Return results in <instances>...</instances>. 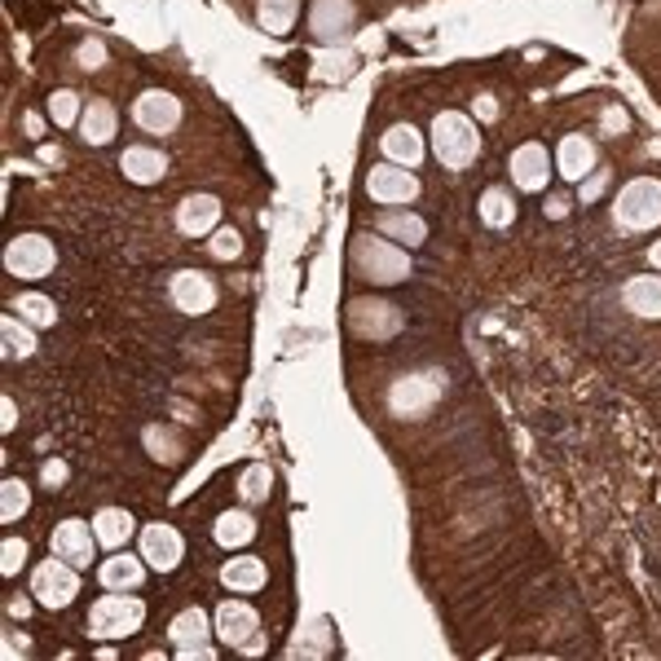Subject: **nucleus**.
I'll return each instance as SVG.
<instances>
[{
    "label": "nucleus",
    "mask_w": 661,
    "mask_h": 661,
    "mask_svg": "<svg viewBox=\"0 0 661 661\" xmlns=\"http://www.w3.org/2000/svg\"><path fill=\"white\" fill-rule=\"evenodd\" d=\"M142 556H146L151 569L172 573V569L185 560V539L177 534L172 524H146V529H142Z\"/></svg>",
    "instance_id": "nucleus-11"
},
{
    "label": "nucleus",
    "mask_w": 661,
    "mask_h": 661,
    "mask_svg": "<svg viewBox=\"0 0 661 661\" xmlns=\"http://www.w3.org/2000/svg\"><path fill=\"white\" fill-rule=\"evenodd\" d=\"M379 234H384V238H397L402 247H419V243L428 238V225H424V217H415V212H384V217H379Z\"/></svg>",
    "instance_id": "nucleus-26"
},
{
    "label": "nucleus",
    "mask_w": 661,
    "mask_h": 661,
    "mask_svg": "<svg viewBox=\"0 0 661 661\" xmlns=\"http://www.w3.org/2000/svg\"><path fill=\"white\" fill-rule=\"evenodd\" d=\"M53 260H57V251H53L49 238H40V234H23V238H14V247L5 251L10 274H18V278H44V274L53 270Z\"/></svg>",
    "instance_id": "nucleus-10"
},
{
    "label": "nucleus",
    "mask_w": 661,
    "mask_h": 661,
    "mask_svg": "<svg viewBox=\"0 0 661 661\" xmlns=\"http://www.w3.org/2000/svg\"><path fill=\"white\" fill-rule=\"evenodd\" d=\"M18 313H23L31 326H53V322H57V309H53V300H49V296H40V291H27V296H18Z\"/></svg>",
    "instance_id": "nucleus-32"
},
{
    "label": "nucleus",
    "mask_w": 661,
    "mask_h": 661,
    "mask_svg": "<svg viewBox=\"0 0 661 661\" xmlns=\"http://www.w3.org/2000/svg\"><path fill=\"white\" fill-rule=\"evenodd\" d=\"M379 151L388 155V164H402V168H419L424 164V138H419L415 124H392L379 138Z\"/></svg>",
    "instance_id": "nucleus-17"
},
{
    "label": "nucleus",
    "mask_w": 661,
    "mask_h": 661,
    "mask_svg": "<svg viewBox=\"0 0 661 661\" xmlns=\"http://www.w3.org/2000/svg\"><path fill=\"white\" fill-rule=\"evenodd\" d=\"M613 217H618V225L631 230V234L657 230V225H661V181H657V177H635V181H626V190L618 194V204H613Z\"/></svg>",
    "instance_id": "nucleus-4"
},
{
    "label": "nucleus",
    "mask_w": 661,
    "mask_h": 661,
    "mask_svg": "<svg viewBox=\"0 0 661 661\" xmlns=\"http://www.w3.org/2000/svg\"><path fill=\"white\" fill-rule=\"evenodd\" d=\"M142 622H146V600H138L132 591H106L89 609L93 639H128L142 631Z\"/></svg>",
    "instance_id": "nucleus-2"
},
{
    "label": "nucleus",
    "mask_w": 661,
    "mask_h": 661,
    "mask_svg": "<svg viewBox=\"0 0 661 661\" xmlns=\"http://www.w3.org/2000/svg\"><path fill=\"white\" fill-rule=\"evenodd\" d=\"M511 181H516L520 190H543V185L552 181V155H547V146L524 142V146L511 155Z\"/></svg>",
    "instance_id": "nucleus-15"
},
{
    "label": "nucleus",
    "mask_w": 661,
    "mask_h": 661,
    "mask_svg": "<svg viewBox=\"0 0 661 661\" xmlns=\"http://www.w3.org/2000/svg\"><path fill=\"white\" fill-rule=\"evenodd\" d=\"M274 494V472H270V463H251V468L238 472V498L243 503H264Z\"/></svg>",
    "instance_id": "nucleus-29"
},
{
    "label": "nucleus",
    "mask_w": 661,
    "mask_h": 661,
    "mask_svg": "<svg viewBox=\"0 0 661 661\" xmlns=\"http://www.w3.org/2000/svg\"><path fill=\"white\" fill-rule=\"evenodd\" d=\"M146 450H151L159 463H172V458H181L185 445H181V437H172V432L164 437V424H151V428H146Z\"/></svg>",
    "instance_id": "nucleus-33"
},
{
    "label": "nucleus",
    "mask_w": 661,
    "mask_h": 661,
    "mask_svg": "<svg viewBox=\"0 0 661 661\" xmlns=\"http://www.w3.org/2000/svg\"><path fill=\"white\" fill-rule=\"evenodd\" d=\"M648 264H652V270H661V238L648 247Z\"/></svg>",
    "instance_id": "nucleus-45"
},
{
    "label": "nucleus",
    "mask_w": 661,
    "mask_h": 661,
    "mask_svg": "<svg viewBox=\"0 0 661 661\" xmlns=\"http://www.w3.org/2000/svg\"><path fill=\"white\" fill-rule=\"evenodd\" d=\"M23 652H31V639L23 644V631H14V618H10V626H5V657H23Z\"/></svg>",
    "instance_id": "nucleus-37"
},
{
    "label": "nucleus",
    "mask_w": 661,
    "mask_h": 661,
    "mask_svg": "<svg viewBox=\"0 0 661 661\" xmlns=\"http://www.w3.org/2000/svg\"><path fill=\"white\" fill-rule=\"evenodd\" d=\"M146 556H128V552H111V560L98 565V582L106 591H138L146 582Z\"/></svg>",
    "instance_id": "nucleus-14"
},
{
    "label": "nucleus",
    "mask_w": 661,
    "mask_h": 661,
    "mask_svg": "<svg viewBox=\"0 0 661 661\" xmlns=\"http://www.w3.org/2000/svg\"><path fill=\"white\" fill-rule=\"evenodd\" d=\"M296 14H300V0H256V23L270 36H287L296 27Z\"/></svg>",
    "instance_id": "nucleus-27"
},
{
    "label": "nucleus",
    "mask_w": 661,
    "mask_h": 661,
    "mask_svg": "<svg viewBox=\"0 0 661 661\" xmlns=\"http://www.w3.org/2000/svg\"><path fill=\"white\" fill-rule=\"evenodd\" d=\"M432 151H437V159H441L450 172H463V168L477 159V151H481V138H477L472 119L458 115V111L437 115V124H432Z\"/></svg>",
    "instance_id": "nucleus-3"
},
{
    "label": "nucleus",
    "mask_w": 661,
    "mask_h": 661,
    "mask_svg": "<svg viewBox=\"0 0 661 661\" xmlns=\"http://www.w3.org/2000/svg\"><path fill=\"white\" fill-rule=\"evenodd\" d=\"M168 291H172V304H177L181 313H190V317L208 313V309L217 304V278L198 274V270H181V274L172 278Z\"/></svg>",
    "instance_id": "nucleus-12"
},
{
    "label": "nucleus",
    "mask_w": 661,
    "mask_h": 661,
    "mask_svg": "<svg viewBox=\"0 0 661 661\" xmlns=\"http://www.w3.org/2000/svg\"><path fill=\"white\" fill-rule=\"evenodd\" d=\"M31 600H36V595H31ZM31 600H27V595H10L5 613H10V618H31Z\"/></svg>",
    "instance_id": "nucleus-40"
},
{
    "label": "nucleus",
    "mask_w": 661,
    "mask_h": 661,
    "mask_svg": "<svg viewBox=\"0 0 661 661\" xmlns=\"http://www.w3.org/2000/svg\"><path fill=\"white\" fill-rule=\"evenodd\" d=\"M49 115H53V124H57V128H72V124H80V98H76L72 89L53 93V98H49Z\"/></svg>",
    "instance_id": "nucleus-35"
},
{
    "label": "nucleus",
    "mask_w": 661,
    "mask_h": 661,
    "mask_svg": "<svg viewBox=\"0 0 661 661\" xmlns=\"http://www.w3.org/2000/svg\"><path fill=\"white\" fill-rule=\"evenodd\" d=\"M212 539H217V547H225V552L247 547V543L256 539V516H251V511H243V507L221 511V516H217V524H212Z\"/></svg>",
    "instance_id": "nucleus-20"
},
{
    "label": "nucleus",
    "mask_w": 661,
    "mask_h": 661,
    "mask_svg": "<svg viewBox=\"0 0 661 661\" xmlns=\"http://www.w3.org/2000/svg\"><path fill=\"white\" fill-rule=\"evenodd\" d=\"M569 212V198H547V217H565Z\"/></svg>",
    "instance_id": "nucleus-43"
},
{
    "label": "nucleus",
    "mask_w": 661,
    "mask_h": 661,
    "mask_svg": "<svg viewBox=\"0 0 661 661\" xmlns=\"http://www.w3.org/2000/svg\"><path fill=\"white\" fill-rule=\"evenodd\" d=\"M102 57H106V49L98 40H85L80 44V66H89V72H93V66H102Z\"/></svg>",
    "instance_id": "nucleus-38"
},
{
    "label": "nucleus",
    "mask_w": 661,
    "mask_h": 661,
    "mask_svg": "<svg viewBox=\"0 0 661 661\" xmlns=\"http://www.w3.org/2000/svg\"><path fill=\"white\" fill-rule=\"evenodd\" d=\"M511 217H516L511 194H507V190H498V185H490V190L481 194V221H485V225H494V230H507V225H511Z\"/></svg>",
    "instance_id": "nucleus-30"
},
{
    "label": "nucleus",
    "mask_w": 661,
    "mask_h": 661,
    "mask_svg": "<svg viewBox=\"0 0 661 661\" xmlns=\"http://www.w3.org/2000/svg\"><path fill=\"white\" fill-rule=\"evenodd\" d=\"M115 128H119V115L111 102H89L85 115H80V138L93 142V146H106L115 138Z\"/></svg>",
    "instance_id": "nucleus-25"
},
{
    "label": "nucleus",
    "mask_w": 661,
    "mask_h": 661,
    "mask_svg": "<svg viewBox=\"0 0 661 661\" xmlns=\"http://www.w3.org/2000/svg\"><path fill=\"white\" fill-rule=\"evenodd\" d=\"M605 185H609V172H600V177H595V181L586 177V181H582V198H586V204H595V198L605 194Z\"/></svg>",
    "instance_id": "nucleus-39"
},
{
    "label": "nucleus",
    "mask_w": 661,
    "mask_h": 661,
    "mask_svg": "<svg viewBox=\"0 0 661 661\" xmlns=\"http://www.w3.org/2000/svg\"><path fill=\"white\" fill-rule=\"evenodd\" d=\"M14 424H18V406H14L10 397H5V424H0V428H5V432H14Z\"/></svg>",
    "instance_id": "nucleus-42"
},
{
    "label": "nucleus",
    "mask_w": 661,
    "mask_h": 661,
    "mask_svg": "<svg viewBox=\"0 0 661 661\" xmlns=\"http://www.w3.org/2000/svg\"><path fill=\"white\" fill-rule=\"evenodd\" d=\"M119 168L128 172V181H138V185H155L164 172H168V155L155 151V146H128Z\"/></svg>",
    "instance_id": "nucleus-22"
},
{
    "label": "nucleus",
    "mask_w": 661,
    "mask_h": 661,
    "mask_svg": "<svg viewBox=\"0 0 661 661\" xmlns=\"http://www.w3.org/2000/svg\"><path fill=\"white\" fill-rule=\"evenodd\" d=\"M358 27V5L353 0H313V10H309V31L317 40H345L349 31Z\"/></svg>",
    "instance_id": "nucleus-9"
},
{
    "label": "nucleus",
    "mask_w": 661,
    "mask_h": 661,
    "mask_svg": "<svg viewBox=\"0 0 661 661\" xmlns=\"http://www.w3.org/2000/svg\"><path fill=\"white\" fill-rule=\"evenodd\" d=\"M353 270L366 283L392 287V283H406L411 278V256L397 247V243H388L384 234H358L353 238Z\"/></svg>",
    "instance_id": "nucleus-1"
},
{
    "label": "nucleus",
    "mask_w": 661,
    "mask_h": 661,
    "mask_svg": "<svg viewBox=\"0 0 661 661\" xmlns=\"http://www.w3.org/2000/svg\"><path fill=\"white\" fill-rule=\"evenodd\" d=\"M622 304L635 313V317H661V274H639L622 287Z\"/></svg>",
    "instance_id": "nucleus-23"
},
{
    "label": "nucleus",
    "mask_w": 661,
    "mask_h": 661,
    "mask_svg": "<svg viewBox=\"0 0 661 661\" xmlns=\"http://www.w3.org/2000/svg\"><path fill=\"white\" fill-rule=\"evenodd\" d=\"M132 529H138V520H132V511H124V507H102L93 516L98 547H106V552H124L132 543Z\"/></svg>",
    "instance_id": "nucleus-18"
},
{
    "label": "nucleus",
    "mask_w": 661,
    "mask_h": 661,
    "mask_svg": "<svg viewBox=\"0 0 661 661\" xmlns=\"http://www.w3.org/2000/svg\"><path fill=\"white\" fill-rule=\"evenodd\" d=\"M49 543H53V556H62L66 565L85 569V565H93L98 534H93V524H85V520H76V516H66V520L53 529V534H49Z\"/></svg>",
    "instance_id": "nucleus-7"
},
{
    "label": "nucleus",
    "mask_w": 661,
    "mask_h": 661,
    "mask_svg": "<svg viewBox=\"0 0 661 661\" xmlns=\"http://www.w3.org/2000/svg\"><path fill=\"white\" fill-rule=\"evenodd\" d=\"M177 230L190 238H204L221 230V198L217 194H190L177 208Z\"/></svg>",
    "instance_id": "nucleus-13"
},
{
    "label": "nucleus",
    "mask_w": 661,
    "mask_h": 661,
    "mask_svg": "<svg viewBox=\"0 0 661 661\" xmlns=\"http://www.w3.org/2000/svg\"><path fill=\"white\" fill-rule=\"evenodd\" d=\"M27 556H31V543H27V539H18V534H10V539H5V547H0V573H5V578L23 573Z\"/></svg>",
    "instance_id": "nucleus-34"
},
{
    "label": "nucleus",
    "mask_w": 661,
    "mask_h": 661,
    "mask_svg": "<svg viewBox=\"0 0 661 661\" xmlns=\"http://www.w3.org/2000/svg\"><path fill=\"white\" fill-rule=\"evenodd\" d=\"M31 595L44 605V609H66L80 595V569L76 565H66L62 556L44 560L31 569Z\"/></svg>",
    "instance_id": "nucleus-5"
},
{
    "label": "nucleus",
    "mask_w": 661,
    "mask_h": 661,
    "mask_svg": "<svg viewBox=\"0 0 661 661\" xmlns=\"http://www.w3.org/2000/svg\"><path fill=\"white\" fill-rule=\"evenodd\" d=\"M415 168H402V164H384V168H371L366 177V194L375 204H415L419 198V177H411Z\"/></svg>",
    "instance_id": "nucleus-6"
},
{
    "label": "nucleus",
    "mask_w": 661,
    "mask_h": 661,
    "mask_svg": "<svg viewBox=\"0 0 661 661\" xmlns=\"http://www.w3.org/2000/svg\"><path fill=\"white\" fill-rule=\"evenodd\" d=\"M238 251H243L238 230H217V234H212V256H217V260H238Z\"/></svg>",
    "instance_id": "nucleus-36"
},
{
    "label": "nucleus",
    "mask_w": 661,
    "mask_h": 661,
    "mask_svg": "<svg viewBox=\"0 0 661 661\" xmlns=\"http://www.w3.org/2000/svg\"><path fill=\"white\" fill-rule=\"evenodd\" d=\"M132 124H138L142 132H155V138H164V132H172L181 124V102L164 89H151L142 93L138 102H132Z\"/></svg>",
    "instance_id": "nucleus-8"
},
{
    "label": "nucleus",
    "mask_w": 661,
    "mask_h": 661,
    "mask_svg": "<svg viewBox=\"0 0 661 661\" xmlns=\"http://www.w3.org/2000/svg\"><path fill=\"white\" fill-rule=\"evenodd\" d=\"M221 582L234 591V595H251V591H260L264 582H270V569H264V560H256V556H230L225 565H221Z\"/></svg>",
    "instance_id": "nucleus-19"
},
{
    "label": "nucleus",
    "mask_w": 661,
    "mask_h": 661,
    "mask_svg": "<svg viewBox=\"0 0 661 661\" xmlns=\"http://www.w3.org/2000/svg\"><path fill=\"white\" fill-rule=\"evenodd\" d=\"M217 635H221L225 644L243 648L251 635H260V618H256V609H251L247 600H225V605L217 609Z\"/></svg>",
    "instance_id": "nucleus-16"
},
{
    "label": "nucleus",
    "mask_w": 661,
    "mask_h": 661,
    "mask_svg": "<svg viewBox=\"0 0 661 661\" xmlns=\"http://www.w3.org/2000/svg\"><path fill=\"white\" fill-rule=\"evenodd\" d=\"M208 631H212V622H208L204 609H181L172 618V626H168V639L177 644V652H190V648H204L208 644Z\"/></svg>",
    "instance_id": "nucleus-24"
},
{
    "label": "nucleus",
    "mask_w": 661,
    "mask_h": 661,
    "mask_svg": "<svg viewBox=\"0 0 661 661\" xmlns=\"http://www.w3.org/2000/svg\"><path fill=\"white\" fill-rule=\"evenodd\" d=\"M0 349H5L10 362L31 358L36 353V330L23 326V317H5V322H0Z\"/></svg>",
    "instance_id": "nucleus-28"
},
{
    "label": "nucleus",
    "mask_w": 661,
    "mask_h": 661,
    "mask_svg": "<svg viewBox=\"0 0 661 661\" xmlns=\"http://www.w3.org/2000/svg\"><path fill=\"white\" fill-rule=\"evenodd\" d=\"M477 115H481V119H494L498 111H494V102H490V98H481V102H477Z\"/></svg>",
    "instance_id": "nucleus-44"
},
{
    "label": "nucleus",
    "mask_w": 661,
    "mask_h": 661,
    "mask_svg": "<svg viewBox=\"0 0 661 661\" xmlns=\"http://www.w3.org/2000/svg\"><path fill=\"white\" fill-rule=\"evenodd\" d=\"M556 168H560L565 181H582V177H591V168H595V142L582 138V132L565 138L560 151H556Z\"/></svg>",
    "instance_id": "nucleus-21"
},
{
    "label": "nucleus",
    "mask_w": 661,
    "mask_h": 661,
    "mask_svg": "<svg viewBox=\"0 0 661 661\" xmlns=\"http://www.w3.org/2000/svg\"><path fill=\"white\" fill-rule=\"evenodd\" d=\"M0 520L5 524H14V520H23L27 516V507H31V490H27V481L23 477H10L5 485H0Z\"/></svg>",
    "instance_id": "nucleus-31"
},
{
    "label": "nucleus",
    "mask_w": 661,
    "mask_h": 661,
    "mask_svg": "<svg viewBox=\"0 0 661 661\" xmlns=\"http://www.w3.org/2000/svg\"><path fill=\"white\" fill-rule=\"evenodd\" d=\"M44 481H49V485H57V481H66V463H57V458H53V463H49V468H44Z\"/></svg>",
    "instance_id": "nucleus-41"
}]
</instances>
